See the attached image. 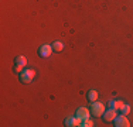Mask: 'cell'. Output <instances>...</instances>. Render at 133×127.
<instances>
[{"label": "cell", "instance_id": "cell-6", "mask_svg": "<svg viewBox=\"0 0 133 127\" xmlns=\"http://www.w3.org/2000/svg\"><path fill=\"white\" fill-rule=\"evenodd\" d=\"M75 113H77L75 116H77L78 119H79L81 122H82V120L89 119V113H91V112L87 109V107H78V109H77V112H75Z\"/></svg>", "mask_w": 133, "mask_h": 127}, {"label": "cell", "instance_id": "cell-3", "mask_svg": "<svg viewBox=\"0 0 133 127\" xmlns=\"http://www.w3.org/2000/svg\"><path fill=\"white\" fill-rule=\"evenodd\" d=\"M52 52V45H48V44H43V45H40L38 48V55L41 58H48L50 55H51Z\"/></svg>", "mask_w": 133, "mask_h": 127}, {"label": "cell", "instance_id": "cell-14", "mask_svg": "<svg viewBox=\"0 0 133 127\" xmlns=\"http://www.w3.org/2000/svg\"><path fill=\"white\" fill-rule=\"evenodd\" d=\"M24 69V66H20V65H14V72L16 74H20L21 71Z\"/></svg>", "mask_w": 133, "mask_h": 127}, {"label": "cell", "instance_id": "cell-10", "mask_svg": "<svg viewBox=\"0 0 133 127\" xmlns=\"http://www.w3.org/2000/svg\"><path fill=\"white\" fill-rule=\"evenodd\" d=\"M14 65L26 66V65H27V59H26V57H23V55H18V57H16V58H14Z\"/></svg>", "mask_w": 133, "mask_h": 127}, {"label": "cell", "instance_id": "cell-7", "mask_svg": "<svg viewBox=\"0 0 133 127\" xmlns=\"http://www.w3.org/2000/svg\"><path fill=\"white\" fill-rule=\"evenodd\" d=\"M79 123H81V120L78 119L77 116L75 117H66V119L64 120V124L66 127H74V126H79Z\"/></svg>", "mask_w": 133, "mask_h": 127}, {"label": "cell", "instance_id": "cell-1", "mask_svg": "<svg viewBox=\"0 0 133 127\" xmlns=\"http://www.w3.org/2000/svg\"><path fill=\"white\" fill-rule=\"evenodd\" d=\"M34 76H36V71L34 69H30V68H24L23 71L18 74V79H20L21 83H31L34 79Z\"/></svg>", "mask_w": 133, "mask_h": 127}, {"label": "cell", "instance_id": "cell-8", "mask_svg": "<svg viewBox=\"0 0 133 127\" xmlns=\"http://www.w3.org/2000/svg\"><path fill=\"white\" fill-rule=\"evenodd\" d=\"M109 109H113V110H120V107L123 106V103H122V100H109Z\"/></svg>", "mask_w": 133, "mask_h": 127}, {"label": "cell", "instance_id": "cell-13", "mask_svg": "<svg viewBox=\"0 0 133 127\" xmlns=\"http://www.w3.org/2000/svg\"><path fill=\"white\" fill-rule=\"evenodd\" d=\"M120 112H122V114L128 116V114L130 113V106H129V104H123V106L120 107Z\"/></svg>", "mask_w": 133, "mask_h": 127}, {"label": "cell", "instance_id": "cell-9", "mask_svg": "<svg viewBox=\"0 0 133 127\" xmlns=\"http://www.w3.org/2000/svg\"><path fill=\"white\" fill-rule=\"evenodd\" d=\"M87 99H88V102H95V100H98V92L96 90H88V93H87Z\"/></svg>", "mask_w": 133, "mask_h": 127}, {"label": "cell", "instance_id": "cell-12", "mask_svg": "<svg viewBox=\"0 0 133 127\" xmlns=\"http://www.w3.org/2000/svg\"><path fill=\"white\" fill-rule=\"evenodd\" d=\"M79 126H81V127H92V126H94V122H92V120H89V119L82 120V122L79 123Z\"/></svg>", "mask_w": 133, "mask_h": 127}, {"label": "cell", "instance_id": "cell-4", "mask_svg": "<svg viewBox=\"0 0 133 127\" xmlns=\"http://www.w3.org/2000/svg\"><path fill=\"white\" fill-rule=\"evenodd\" d=\"M113 126L115 127H129L130 123H129L128 119H126L125 114H122V116H116L115 117V120H113Z\"/></svg>", "mask_w": 133, "mask_h": 127}, {"label": "cell", "instance_id": "cell-2", "mask_svg": "<svg viewBox=\"0 0 133 127\" xmlns=\"http://www.w3.org/2000/svg\"><path fill=\"white\" fill-rule=\"evenodd\" d=\"M89 112L92 116L95 117H99V116H102L103 112H105V106H103V103H101V102H92L91 103V106H89Z\"/></svg>", "mask_w": 133, "mask_h": 127}, {"label": "cell", "instance_id": "cell-5", "mask_svg": "<svg viewBox=\"0 0 133 127\" xmlns=\"http://www.w3.org/2000/svg\"><path fill=\"white\" fill-rule=\"evenodd\" d=\"M118 116V112L116 110H113V109H109V110H105L102 114V119H103V122H113L115 120V117Z\"/></svg>", "mask_w": 133, "mask_h": 127}, {"label": "cell", "instance_id": "cell-11", "mask_svg": "<svg viewBox=\"0 0 133 127\" xmlns=\"http://www.w3.org/2000/svg\"><path fill=\"white\" fill-rule=\"evenodd\" d=\"M62 50H64V44H62L61 41H55V43L52 44V51L54 52H61Z\"/></svg>", "mask_w": 133, "mask_h": 127}]
</instances>
